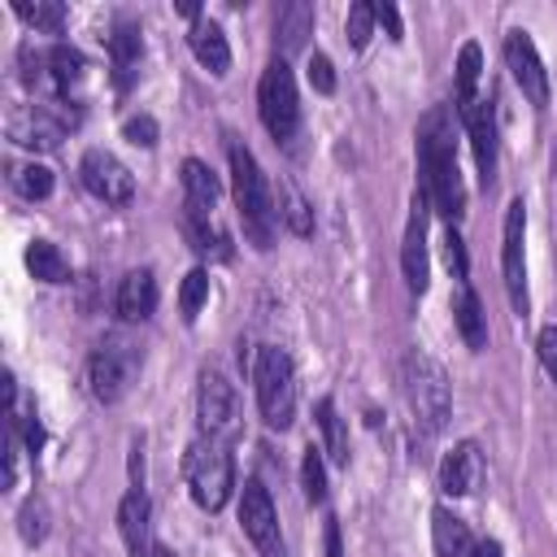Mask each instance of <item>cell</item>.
I'll list each match as a JSON object with an SVG mask.
<instances>
[{
  "label": "cell",
  "instance_id": "34",
  "mask_svg": "<svg viewBox=\"0 0 557 557\" xmlns=\"http://www.w3.org/2000/svg\"><path fill=\"white\" fill-rule=\"evenodd\" d=\"M205 300H209V274H205V270H191V274L183 278V287H178V309H183V318L191 322Z\"/></svg>",
  "mask_w": 557,
  "mask_h": 557
},
{
  "label": "cell",
  "instance_id": "30",
  "mask_svg": "<svg viewBox=\"0 0 557 557\" xmlns=\"http://www.w3.org/2000/svg\"><path fill=\"white\" fill-rule=\"evenodd\" d=\"M479 70H483V52H479V44H461V52H457V109H466V104L479 100V96H474V87H479Z\"/></svg>",
  "mask_w": 557,
  "mask_h": 557
},
{
  "label": "cell",
  "instance_id": "1",
  "mask_svg": "<svg viewBox=\"0 0 557 557\" xmlns=\"http://www.w3.org/2000/svg\"><path fill=\"white\" fill-rule=\"evenodd\" d=\"M418 161H422V196L435 205L444 218H461L466 209V187L457 174V148H453V122L444 109H431L418 122Z\"/></svg>",
  "mask_w": 557,
  "mask_h": 557
},
{
  "label": "cell",
  "instance_id": "28",
  "mask_svg": "<svg viewBox=\"0 0 557 557\" xmlns=\"http://www.w3.org/2000/svg\"><path fill=\"white\" fill-rule=\"evenodd\" d=\"M83 74H87V61H83V52H78V48H70V44L48 48V78L57 83V91L78 87V83H83Z\"/></svg>",
  "mask_w": 557,
  "mask_h": 557
},
{
  "label": "cell",
  "instance_id": "2",
  "mask_svg": "<svg viewBox=\"0 0 557 557\" xmlns=\"http://www.w3.org/2000/svg\"><path fill=\"white\" fill-rule=\"evenodd\" d=\"M400 383H405V400H409V413L413 422L426 431V435H440L453 418V392H448V379L440 370L435 357L426 352H405L400 361Z\"/></svg>",
  "mask_w": 557,
  "mask_h": 557
},
{
  "label": "cell",
  "instance_id": "20",
  "mask_svg": "<svg viewBox=\"0 0 557 557\" xmlns=\"http://www.w3.org/2000/svg\"><path fill=\"white\" fill-rule=\"evenodd\" d=\"M183 191H187V213H209L213 218V205H218L222 187H218V178L205 161H196V157L183 161Z\"/></svg>",
  "mask_w": 557,
  "mask_h": 557
},
{
  "label": "cell",
  "instance_id": "14",
  "mask_svg": "<svg viewBox=\"0 0 557 557\" xmlns=\"http://www.w3.org/2000/svg\"><path fill=\"white\" fill-rule=\"evenodd\" d=\"M61 131L65 126L48 109H39V104H17L9 113V139L22 144V148H57Z\"/></svg>",
  "mask_w": 557,
  "mask_h": 557
},
{
  "label": "cell",
  "instance_id": "7",
  "mask_svg": "<svg viewBox=\"0 0 557 557\" xmlns=\"http://www.w3.org/2000/svg\"><path fill=\"white\" fill-rule=\"evenodd\" d=\"M257 109H261V122L265 131L287 144L300 126V100H296V78L287 70V61H270L265 74H261V87H257Z\"/></svg>",
  "mask_w": 557,
  "mask_h": 557
},
{
  "label": "cell",
  "instance_id": "31",
  "mask_svg": "<svg viewBox=\"0 0 557 557\" xmlns=\"http://www.w3.org/2000/svg\"><path fill=\"white\" fill-rule=\"evenodd\" d=\"M9 183H13V191H17V196H26V200H44V196L52 191V170H48V165H39V161L9 165Z\"/></svg>",
  "mask_w": 557,
  "mask_h": 557
},
{
  "label": "cell",
  "instance_id": "4",
  "mask_svg": "<svg viewBox=\"0 0 557 557\" xmlns=\"http://www.w3.org/2000/svg\"><path fill=\"white\" fill-rule=\"evenodd\" d=\"M183 474H187V487H191V500L200 509H222L231 487H235V461L226 453V440H213V435H200L187 457H183Z\"/></svg>",
  "mask_w": 557,
  "mask_h": 557
},
{
  "label": "cell",
  "instance_id": "27",
  "mask_svg": "<svg viewBox=\"0 0 557 557\" xmlns=\"http://www.w3.org/2000/svg\"><path fill=\"white\" fill-rule=\"evenodd\" d=\"M313 413H318V431H322L326 457H331L335 466H348V431H344V422H339V413H335V400L322 396Z\"/></svg>",
  "mask_w": 557,
  "mask_h": 557
},
{
  "label": "cell",
  "instance_id": "37",
  "mask_svg": "<svg viewBox=\"0 0 557 557\" xmlns=\"http://www.w3.org/2000/svg\"><path fill=\"white\" fill-rule=\"evenodd\" d=\"M122 135H126L131 144H139V148H152V144H157V117L135 113V117L122 122Z\"/></svg>",
  "mask_w": 557,
  "mask_h": 557
},
{
  "label": "cell",
  "instance_id": "32",
  "mask_svg": "<svg viewBox=\"0 0 557 557\" xmlns=\"http://www.w3.org/2000/svg\"><path fill=\"white\" fill-rule=\"evenodd\" d=\"M13 13L26 22V26H35V30H48V35H57L61 26H65V4H57V0H17L13 4Z\"/></svg>",
  "mask_w": 557,
  "mask_h": 557
},
{
  "label": "cell",
  "instance_id": "24",
  "mask_svg": "<svg viewBox=\"0 0 557 557\" xmlns=\"http://www.w3.org/2000/svg\"><path fill=\"white\" fill-rule=\"evenodd\" d=\"M26 270H30L39 283H65V278H70V261H65V252H61L52 239H35V244L26 248Z\"/></svg>",
  "mask_w": 557,
  "mask_h": 557
},
{
  "label": "cell",
  "instance_id": "3",
  "mask_svg": "<svg viewBox=\"0 0 557 557\" xmlns=\"http://www.w3.org/2000/svg\"><path fill=\"white\" fill-rule=\"evenodd\" d=\"M231 187H235V205H239V218H244L248 239H252L257 248H270L278 209H274V196H270V183H265L257 157H252L239 139L231 144Z\"/></svg>",
  "mask_w": 557,
  "mask_h": 557
},
{
  "label": "cell",
  "instance_id": "38",
  "mask_svg": "<svg viewBox=\"0 0 557 557\" xmlns=\"http://www.w3.org/2000/svg\"><path fill=\"white\" fill-rule=\"evenodd\" d=\"M444 261H448L453 278H461V283H466V274H470V261H466V244H461V235H457L453 226L444 231Z\"/></svg>",
  "mask_w": 557,
  "mask_h": 557
},
{
  "label": "cell",
  "instance_id": "22",
  "mask_svg": "<svg viewBox=\"0 0 557 557\" xmlns=\"http://www.w3.org/2000/svg\"><path fill=\"white\" fill-rule=\"evenodd\" d=\"M148 518H152V505H148L144 487L126 492V496H122V505H117V527H122V535H126L131 553H135V548H144V544L152 540V527H148Z\"/></svg>",
  "mask_w": 557,
  "mask_h": 557
},
{
  "label": "cell",
  "instance_id": "10",
  "mask_svg": "<svg viewBox=\"0 0 557 557\" xmlns=\"http://www.w3.org/2000/svg\"><path fill=\"white\" fill-rule=\"evenodd\" d=\"M78 178H83V187H87L96 200H104V205H126V200L135 196L131 170H126L113 152H104V148H87V152H83Z\"/></svg>",
  "mask_w": 557,
  "mask_h": 557
},
{
  "label": "cell",
  "instance_id": "16",
  "mask_svg": "<svg viewBox=\"0 0 557 557\" xmlns=\"http://www.w3.org/2000/svg\"><path fill=\"white\" fill-rule=\"evenodd\" d=\"M400 270H405L409 292H426V209H422V200H413V213H409V226H405Z\"/></svg>",
  "mask_w": 557,
  "mask_h": 557
},
{
  "label": "cell",
  "instance_id": "36",
  "mask_svg": "<svg viewBox=\"0 0 557 557\" xmlns=\"http://www.w3.org/2000/svg\"><path fill=\"white\" fill-rule=\"evenodd\" d=\"M17 531H22V540L26 544H39L44 535H48V509H44V500H26L22 505V513H17Z\"/></svg>",
  "mask_w": 557,
  "mask_h": 557
},
{
  "label": "cell",
  "instance_id": "11",
  "mask_svg": "<svg viewBox=\"0 0 557 557\" xmlns=\"http://www.w3.org/2000/svg\"><path fill=\"white\" fill-rule=\"evenodd\" d=\"M522 235H527V205L509 200L505 209V235H500V270H505V292L518 313H527V257H522Z\"/></svg>",
  "mask_w": 557,
  "mask_h": 557
},
{
  "label": "cell",
  "instance_id": "39",
  "mask_svg": "<svg viewBox=\"0 0 557 557\" xmlns=\"http://www.w3.org/2000/svg\"><path fill=\"white\" fill-rule=\"evenodd\" d=\"M309 83H313V91H322V96L335 91V65H331L326 52H313V57H309Z\"/></svg>",
  "mask_w": 557,
  "mask_h": 557
},
{
  "label": "cell",
  "instance_id": "23",
  "mask_svg": "<svg viewBox=\"0 0 557 557\" xmlns=\"http://www.w3.org/2000/svg\"><path fill=\"white\" fill-rule=\"evenodd\" d=\"M183 231H187V239H191V248H196L200 257H218V261L231 257V235H226L209 213H187V218H183Z\"/></svg>",
  "mask_w": 557,
  "mask_h": 557
},
{
  "label": "cell",
  "instance_id": "13",
  "mask_svg": "<svg viewBox=\"0 0 557 557\" xmlns=\"http://www.w3.org/2000/svg\"><path fill=\"white\" fill-rule=\"evenodd\" d=\"M479 479H483V453H479V444L474 440L453 444V453L440 461V487L448 496H470L479 487Z\"/></svg>",
  "mask_w": 557,
  "mask_h": 557
},
{
  "label": "cell",
  "instance_id": "17",
  "mask_svg": "<svg viewBox=\"0 0 557 557\" xmlns=\"http://www.w3.org/2000/svg\"><path fill=\"white\" fill-rule=\"evenodd\" d=\"M187 44H191L196 61H200L209 74H226V70H231V48H226V35H222L218 22L196 17L191 30H187Z\"/></svg>",
  "mask_w": 557,
  "mask_h": 557
},
{
  "label": "cell",
  "instance_id": "8",
  "mask_svg": "<svg viewBox=\"0 0 557 557\" xmlns=\"http://www.w3.org/2000/svg\"><path fill=\"white\" fill-rule=\"evenodd\" d=\"M239 527L257 544L261 557H287L283 535H278V513H274V500H270L261 479H248L239 492Z\"/></svg>",
  "mask_w": 557,
  "mask_h": 557
},
{
  "label": "cell",
  "instance_id": "12",
  "mask_svg": "<svg viewBox=\"0 0 557 557\" xmlns=\"http://www.w3.org/2000/svg\"><path fill=\"white\" fill-rule=\"evenodd\" d=\"M505 61H509V74L522 87V96L544 109L548 104V70H544V61H540V52H535L527 30H509L505 35Z\"/></svg>",
  "mask_w": 557,
  "mask_h": 557
},
{
  "label": "cell",
  "instance_id": "26",
  "mask_svg": "<svg viewBox=\"0 0 557 557\" xmlns=\"http://www.w3.org/2000/svg\"><path fill=\"white\" fill-rule=\"evenodd\" d=\"M278 222L292 231V235H313V209H309V200L287 183V178H278Z\"/></svg>",
  "mask_w": 557,
  "mask_h": 557
},
{
  "label": "cell",
  "instance_id": "5",
  "mask_svg": "<svg viewBox=\"0 0 557 557\" xmlns=\"http://www.w3.org/2000/svg\"><path fill=\"white\" fill-rule=\"evenodd\" d=\"M252 383H257V405H261L265 426H274V431L292 426V413H296V370H292V357L278 344H261L257 348Z\"/></svg>",
  "mask_w": 557,
  "mask_h": 557
},
{
  "label": "cell",
  "instance_id": "18",
  "mask_svg": "<svg viewBox=\"0 0 557 557\" xmlns=\"http://www.w3.org/2000/svg\"><path fill=\"white\" fill-rule=\"evenodd\" d=\"M152 309H157V278H152V270H131L117 283V313L126 322H144V318H152Z\"/></svg>",
  "mask_w": 557,
  "mask_h": 557
},
{
  "label": "cell",
  "instance_id": "35",
  "mask_svg": "<svg viewBox=\"0 0 557 557\" xmlns=\"http://www.w3.org/2000/svg\"><path fill=\"white\" fill-rule=\"evenodd\" d=\"M374 4H366V0H357L352 9H348V22H344V30H348V44L352 48H366L370 44V35H374Z\"/></svg>",
  "mask_w": 557,
  "mask_h": 557
},
{
  "label": "cell",
  "instance_id": "21",
  "mask_svg": "<svg viewBox=\"0 0 557 557\" xmlns=\"http://www.w3.org/2000/svg\"><path fill=\"white\" fill-rule=\"evenodd\" d=\"M453 318H457V331H461L466 348H474V352L487 348V313H483V305H479L470 283H461V292L453 300Z\"/></svg>",
  "mask_w": 557,
  "mask_h": 557
},
{
  "label": "cell",
  "instance_id": "44",
  "mask_svg": "<svg viewBox=\"0 0 557 557\" xmlns=\"http://www.w3.org/2000/svg\"><path fill=\"white\" fill-rule=\"evenodd\" d=\"M474 557H500V544L496 540H483V544H474Z\"/></svg>",
  "mask_w": 557,
  "mask_h": 557
},
{
  "label": "cell",
  "instance_id": "15",
  "mask_svg": "<svg viewBox=\"0 0 557 557\" xmlns=\"http://www.w3.org/2000/svg\"><path fill=\"white\" fill-rule=\"evenodd\" d=\"M461 117H466V131H470V144H474L479 174H483V183H492V174H496V113H492L487 100H474V104L461 109Z\"/></svg>",
  "mask_w": 557,
  "mask_h": 557
},
{
  "label": "cell",
  "instance_id": "43",
  "mask_svg": "<svg viewBox=\"0 0 557 557\" xmlns=\"http://www.w3.org/2000/svg\"><path fill=\"white\" fill-rule=\"evenodd\" d=\"M131 557H170V548H165L161 540H148V544H144V548H135Z\"/></svg>",
  "mask_w": 557,
  "mask_h": 557
},
{
  "label": "cell",
  "instance_id": "33",
  "mask_svg": "<svg viewBox=\"0 0 557 557\" xmlns=\"http://www.w3.org/2000/svg\"><path fill=\"white\" fill-rule=\"evenodd\" d=\"M300 487H305V500L309 505H322L326 500V461H322V448H305V457H300Z\"/></svg>",
  "mask_w": 557,
  "mask_h": 557
},
{
  "label": "cell",
  "instance_id": "41",
  "mask_svg": "<svg viewBox=\"0 0 557 557\" xmlns=\"http://www.w3.org/2000/svg\"><path fill=\"white\" fill-rule=\"evenodd\" d=\"M374 17H379V26H383L392 39H400V35H405V26H400V9H396V4H387V0H383V4H374Z\"/></svg>",
  "mask_w": 557,
  "mask_h": 557
},
{
  "label": "cell",
  "instance_id": "40",
  "mask_svg": "<svg viewBox=\"0 0 557 557\" xmlns=\"http://www.w3.org/2000/svg\"><path fill=\"white\" fill-rule=\"evenodd\" d=\"M535 352H540V366L548 370V379H557V326H540Z\"/></svg>",
  "mask_w": 557,
  "mask_h": 557
},
{
  "label": "cell",
  "instance_id": "42",
  "mask_svg": "<svg viewBox=\"0 0 557 557\" xmlns=\"http://www.w3.org/2000/svg\"><path fill=\"white\" fill-rule=\"evenodd\" d=\"M326 557H344V544H339V527L326 522Z\"/></svg>",
  "mask_w": 557,
  "mask_h": 557
},
{
  "label": "cell",
  "instance_id": "9",
  "mask_svg": "<svg viewBox=\"0 0 557 557\" xmlns=\"http://www.w3.org/2000/svg\"><path fill=\"white\" fill-rule=\"evenodd\" d=\"M196 413H200V431L213 440H231L239 426V400L235 387L226 383L222 370H200V392H196Z\"/></svg>",
  "mask_w": 557,
  "mask_h": 557
},
{
  "label": "cell",
  "instance_id": "25",
  "mask_svg": "<svg viewBox=\"0 0 557 557\" xmlns=\"http://www.w3.org/2000/svg\"><path fill=\"white\" fill-rule=\"evenodd\" d=\"M109 57H113L117 83H131V70H135V65H139V57H144V39H139V26L122 22V26L109 35Z\"/></svg>",
  "mask_w": 557,
  "mask_h": 557
},
{
  "label": "cell",
  "instance_id": "6",
  "mask_svg": "<svg viewBox=\"0 0 557 557\" xmlns=\"http://www.w3.org/2000/svg\"><path fill=\"white\" fill-rule=\"evenodd\" d=\"M135 370H139V348L126 335H104L87 357V387L100 405H113L131 392Z\"/></svg>",
  "mask_w": 557,
  "mask_h": 557
},
{
  "label": "cell",
  "instance_id": "29",
  "mask_svg": "<svg viewBox=\"0 0 557 557\" xmlns=\"http://www.w3.org/2000/svg\"><path fill=\"white\" fill-rule=\"evenodd\" d=\"M274 30H278L283 48H300V44H305V35L313 30V9H309V4H300V0L283 4V9H278V17H274Z\"/></svg>",
  "mask_w": 557,
  "mask_h": 557
},
{
  "label": "cell",
  "instance_id": "19",
  "mask_svg": "<svg viewBox=\"0 0 557 557\" xmlns=\"http://www.w3.org/2000/svg\"><path fill=\"white\" fill-rule=\"evenodd\" d=\"M431 540H435V557H474L470 527L457 513H448V509H435L431 513Z\"/></svg>",
  "mask_w": 557,
  "mask_h": 557
}]
</instances>
